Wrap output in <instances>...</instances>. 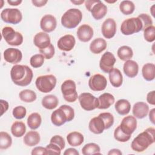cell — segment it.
Returning <instances> with one entry per match:
<instances>
[{"label":"cell","instance_id":"obj_1","mask_svg":"<svg viewBox=\"0 0 155 155\" xmlns=\"http://www.w3.org/2000/svg\"><path fill=\"white\" fill-rule=\"evenodd\" d=\"M10 77L13 83L18 86L28 85L33 79L32 70L26 65H15L10 70Z\"/></svg>","mask_w":155,"mask_h":155},{"label":"cell","instance_id":"obj_2","mask_svg":"<svg viewBox=\"0 0 155 155\" xmlns=\"http://www.w3.org/2000/svg\"><path fill=\"white\" fill-rule=\"evenodd\" d=\"M155 142V129L149 127L139 134L132 141L131 147L136 152H143Z\"/></svg>","mask_w":155,"mask_h":155},{"label":"cell","instance_id":"obj_3","mask_svg":"<svg viewBox=\"0 0 155 155\" xmlns=\"http://www.w3.org/2000/svg\"><path fill=\"white\" fill-rule=\"evenodd\" d=\"M74 117V109L69 105H62L51 113V121L55 126L59 127L66 122L71 121Z\"/></svg>","mask_w":155,"mask_h":155},{"label":"cell","instance_id":"obj_4","mask_svg":"<svg viewBox=\"0 0 155 155\" xmlns=\"http://www.w3.org/2000/svg\"><path fill=\"white\" fill-rule=\"evenodd\" d=\"M82 19V13L78 8H70L67 10L61 17L62 25L68 29L76 28Z\"/></svg>","mask_w":155,"mask_h":155},{"label":"cell","instance_id":"obj_5","mask_svg":"<svg viewBox=\"0 0 155 155\" xmlns=\"http://www.w3.org/2000/svg\"><path fill=\"white\" fill-rule=\"evenodd\" d=\"M86 8L91 12L92 16L96 20L103 18L107 13V6L99 0H87L85 1Z\"/></svg>","mask_w":155,"mask_h":155},{"label":"cell","instance_id":"obj_6","mask_svg":"<svg viewBox=\"0 0 155 155\" xmlns=\"http://www.w3.org/2000/svg\"><path fill=\"white\" fill-rule=\"evenodd\" d=\"M56 78L53 74H47L38 76L35 81L37 89L44 93L51 91L56 85Z\"/></svg>","mask_w":155,"mask_h":155},{"label":"cell","instance_id":"obj_7","mask_svg":"<svg viewBox=\"0 0 155 155\" xmlns=\"http://www.w3.org/2000/svg\"><path fill=\"white\" fill-rule=\"evenodd\" d=\"M143 26L138 18H131L124 20L120 26L121 33L124 35H131L142 30Z\"/></svg>","mask_w":155,"mask_h":155},{"label":"cell","instance_id":"obj_8","mask_svg":"<svg viewBox=\"0 0 155 155\" xmlns=\"http://www.w3.org/2000/svg\"><path fill=\"white\" fill-rule=\"evenodd\" d=\"M2 36L5 42L12 46H18L23 42V36L11 27H4L2 30Z\"/></svg>","mask_w":155,"mask_h":155},{"label":"cell","instance_id":"obj_9","mask_svg":"<svg viewBox=\"0 0 155 155\" xmlns=\"http://www.w3.org/2000/svg\"><path fill=\"white\" fill-rule=\"evenodd\" d=\"M61 91L64 99L68 102H74L78 98L76 85L73 80H65L61 85Z\"/></svg>","mask_w":155,"mask_h":155},{"label":"cell","instance_id":"obj_10","mask_svg":"<svg viewBox=\"0 0 155 155\" xmlns=\"http://www.w3.org/2000/svg\"><path fill=\"white\" fill-rule=\"evenodd\" d=\"M1 19L8 24H18L22 19L21 11L18 8H5L1 13Z\"/></svg>","mask_w":155,"mask_h":155},{"label":"cell","instance_id":"obj_11","mask_svg":"<svg viewBox=\"0 0 155 155\" xmlns=\"http://www.w3.org/2000/svg\"><path fill=\"white\" fill-rule=\"evenodd\" d=\"M81 107L86 111H91L99 106L98 99L90 93H82L78 96Z\"/></svg>","mask_w":155,"mask_h":155},{"label":"cell","instance_id":"obj_12","mask_svg":"<svg viewBox=\"0 0 155 155\" xmlns=\"http://www.w3.org/2000/svg\"><path fill=\"white\" fill-rule=\"evenodd\" d=\"M107 81L105 77L101 74H96L91 76L88 81L90 88L94 91H100L105 89Z\"/></svg>","mask_w":155,"mask_h":155},{"label":"cell","instance_id":"obj_13","mask_svg":"<svg viewBox=\"0 0 155 155\" xmlns=\"http://www.w3.org/2000/svg\"><path fill=\"white\" fill-rule=\"evenodd\" d=\"M116 58L113 53L110 51L104 53L99 61V67L102 71L109 73L113 69L116 63Z\"/></svg>","mask_w":155,"mask_h":155},{"label":"cell","instance_id":"obj_14","mask_svg":"<svg viewBox=\"0 0 155 155\" xmlns=\"http://www.w3.org/2000/svg\"><path fill=\"white\" fill-rule=\"evenodd\" d=\"M119 126L124 133L131 136L137 128V120L134 116H125L122 120Z\"/></svg>","mask_w":155,"mask_h":155},{"label":"cell","instance_id":"obj_15","mask_svg":"<svg viewBox=\"0 0 155 155\" xmlns=\"http://www.w3.org/2000/svg\"><path fill=\"white\" fill-rule=\"evenodd\" d=\"M101 31L104 37L107 39H111L114 37L116 32L115 21L112 18H107L102 25Z\"/></svg>","mask_w":155,"mask_h":155},{"label":"cell","instance_id":"obj_16","mask_svg":"<svg viewBox=\"0 0 155 155\" xmlns=\"http://www.w3.org/2000/svg\"><path fill=\"white\" fill-rule=\"evenodd\" d=\"M57 25L56 18L51 15H45L41 19L40 27L45 33H50L54 31Z\"/></svg>","mask_w":155,"mask_h":155},{"label":"cell","instance_id":"obj_17","mask_svg":"<svg viewBox=\"0 0 155 155\" xmlns=\"http://www.w3.org/2000/svg\"><path fill=\"white\" fill-rule=\"evenodd\" d=\"M76 40L71 35H65L61 37L57 43L58 48L64 51H70L74 47Z\"/></svg>","mask_w":155,"mask_h":155},{"label":"cell","instance_id":"obj_18","mask_svg":"<svg viewBox=\"0 0 155 155\" xmlns=\"http://www.w3.org/2000/svg\"><path fill=\"white\" fill-rule=\"evenodd\" d=\"M22 54L21 50L15 48H8L4 52V60L10 64H15L22 60Z\"/></svg>","mask_w":155,"mask_h":155},{"label":"cell","instance_id":"obj_19","mask_svg":"<svg viewBox=\"0 0 155 155\" xmlns=\"http://www.w3.org/2000/svg\"><path fill=\"white\" fill-rule=\"evenodd\" d=\"M93 29L88 24H82L77 30V36L79 41L87 42L91 40L93 36Z\"/></svg>","mask_w":155,"mask_h":155},{"label":"cell","instance_id":"obj_20","mask_svg":"<svg viewBox=\"0 0 155 155\" xmlns=\"http://www.w3.org/2000/svg\"><path fill=\"white\" fill-rule=\"evenodd\" d=\"M88 128L91 132L99 134L103 133L105 130V124L103 119L98 116L92 118L89 122Z\"/></svg>","mask_w":155,"mask_h":155},{"label":"cell","instance_id":"obj_21","mask_svg":"<svg viewBox=\"0 0 155 155\" xmlns=\"http://www.w3.org/2000/svg\"><path fill=\"white\" fill-rule=\"evenodd\" d=\"M33 43L39 49L47 47L51 44L49 35L44 31L39 32L35 35L33 38Z\"/></svg>","mask_w":155,"mask_h":155},{"label":"cell","instance_id":"obj_22","mask_svg":"<svg viewBox=\"0 0 155 155\" xmlns=\"http://www.w3.org/2000/svg\"><path fill=\"white\" fill-rule=\"evenodd\" d=\"M149 111L148 105L143 102H137L134 104L133 107V114L134 116L138 119L145 117Z\"/></svg>","mask_w":155,"mask_h":155},{"label":"cell","instance_id":"obj_23","mask_svg":"<svg viewBox=\"0 0 155 155\" xmlns=\"http://www.w3.org/2000/svg\"><path fill=\"white\" fill-rule=\"evenodd\" d=\"M124 72L127 76L130 78L136 77L139 71V65L137 63L133 60H127L123 66Z\"/></svg>","mask_w":155,"mask_h":155},{"label":"cell","instance_id":"obj_24","mask_svg":"<svg viewBox=\"0 0 155 155\" xmlns=\"http://www.w3.org/2000/svg\"><path fill=\"white\" fill-rule=\"evenodd\" d=\"M106 41L101 38L94 39L90 44V50L92 53L99 54L107 48Z\"/></svg>","mask_w":155,"mask_h":155},{"label":"cell","instance_id":"obj_25","mask_svg":"<svg viewBox=\"0 0 155 155\" xmlns=\"http://www.w3.org/2000/svg\"><path fill=\"white\" fill-rule=\"evenodd\" d=\"M97 99L99 101V106L97 108L99 109L108 108L114 104L115 101L113 95L108 93H105L101 94Z\"/></svg>","mask_w":155,"mask_h":155},{"label":"cell","instance_id":"obj_26","mask_svg":"<svg viewBox=\"0 0 155 155\" xmlns=\"http://www.w3.org/2000/svg\"><path fill=\"white\" fill-rule=\"evenodd\" d=\"M109 79L112 86L116 88L120 87L123 82V77L120 71L118 68H113L109 73Z\"/></svg>","mask_w":155,"mask_h":155},{"label":"cell","instance_id":"obj_27","mask_svg":"<svg viewBox=\"0 0 155 155\" xmlns=\"http://www.w3.org/2000/svg\"><path fill=\"white\" fill-rule=\"evenodd\" d=\"M68 143L71 147H78L81 145L84 140L82 134L78 131H73L68 133L67 136Z\"/></svg>","mask_w":155,"mask_h":155},{"label":"cell","instance_id":"obj_28","mask_svg":"<svg viewBox=\"0 0 155 155\" xmlns=\"http://www.w3.org/2000/svg\"><path fill=\"white\" fill-rule=\"evenodd\" d=\"M114 108L118 114L122 116H125L129 113L131 109V104L128 100L122 99L118 100L116 102Z\"/></svg>","mask_w":155,"mask_h":155},{"label":"cell","instance_id":"obj_29","mask_svg":"<svg viewBox=\"0 0 155 155\" xmlns=\"http://www.w3.org/2000/svg\"><path fill=\"white\" fill-rule=\"evenodd\" d=\"M24 143L28 147H33L38 145L40 142V135L35 131H30L24 137Z\"/></svg>","mask_w":155,"mask_h":155},{"label":"cell","instance_id":"obj_30","mask_svg":"<svg viewBox=\"0 0 155 155\" xmlns=\"http://www.w3.org/2000/svg\"><path fill=\"white\" fill-rule=\"evenodd\" d=\"M42 105L46 109L53 110L57 107L59 104L58 97L53 94L45 96L42 99Z\"/></svg>","mask_w":155,"mask_h":155},{"label":"cell","instance_id":"obj_31","mask_svg":"<svg viewBox=\"0 0 155 155\" xmlns=\"http://www.w3.org/2000/svg\"><path fill=\"white\" fill-rule=\"evenodd\" d=\"M142 73L143 78L147 81L154 80L155 78V65L152 63H147L142 67Z\"/></svg>","mask_w":155,"mask_h":155},{"label":"cell","instance_id":"obj_32","mask_svg":"<svg viewBox=\"0 0 155 155\" xmlns=\"http://www.w3.org/2000/svg\"><path fill=\"white\" fill-rule=\"evenodd\" d=\"M28 127L31 130H36L38 128L42 122V118L41 115L38 113H33L30 114L27 120Z\"/></svg>","mask_w":155,"mask_h":155},{"label":"cell","instance_id":"obj_33","mask_svg":"<svg viewBox=\"0 0 155 155\" xmlns=\"http://www.w3.org/2000/svg\"><path fill=\"white\" fill-rule=\"evenodd\" d=\"M26 131V127L21 121L15 122L11 127V132L16 137H21L24 135Z\"/></svg>","mask_w":155,"mask_h":155},{"label":"cell","instance_id":"obj_34","mask_svg":"<svg viewBox=\"0 0 155 155\" xmlns=\"http://www.w3.org/2000/svg\"><path fill=\"white\" fill-rule=\"evenodd\" d=\"M117 54L120 60L126 61L130 60L133 57V51L131 47L127 45H123L118 48Z\"/></svg>","mask_w":155,"mask_h":155},{"label":"cell","instance_id":"obj_35","mask_svg":"<svg viewBox=\"0 0 155 155\" xmlns=\"http://www.w3.org/2000/svg\"><path fill=\"white\" fill-rule=\"evenodd\" d=\"M82 153L84 155L101 154V148L95 143H88L85 144L82 148Z\"/></svg>","mask_w":155,"mask_h":155},{"label":"cell","instance_id":"obj_36","mask_svg":"<svg viewBox=\"0 0 155 155\" xmlns=\"http://www.w3.org/2000/svg\"><path fill=\"white\" fill-rule=\"evenodd\" d=\"M19 96L22 101L27 103L34 102L37 97L36 93L34 91L29 89L22 90L19 93Z\"/></svg>","mask_w":155,"mask_h":155},{"label":"cell","instance_id":"obj_37","mask_svg":"<svg viewBox=\"0 0 155 155\" xmlns=\"http://www.w3.org/2000/svg\"><path fill=\"white\" fill-rule=\"evenodd\" d=\"M119 9L124 15H129L134 12L135 5L131 1H123L120 3Z\"/></svg>","mask_w":155,"mask_h":155},{"label":"cell","instance_id":"obj_38","mask_svg":"<svg viewBox=\"0 0 155 155\" xmlns=\"http://www.w3.org/2000/svg\"><path fill=\"white\" fill-rule=\"evenodd\" d=\"M12 139L11 136L4 131L0 132V148L1 150H6L11 147Z\"/></svg>","mask_w":155,"mask_h":155},{"label":"cell","instance_id":"obj_39","mask_svg":"<svg viewBox=\"0 0 155 155\" xmlns=\"http://www.w3.org/2000/svg\"><path fill=\"white\" fill-rule=\"evenodd\" d=\"M45 58L41 54H36L32 56L30 59V64L33 68H39L44 64Z\"/></svg>","mask_w":155,"mask_h":155},{"label":"cell","instance_id":"obj_40","mask_svg":"<svg viewBox=\"0 0 155 155\" xmlns=\"http://www.w3.org/2000/svg\"><path fill=\"white\" fill-rule=\"evenodd\" d=\"M114 137L116 140L119 142H125L129 140V139L131 137V136L124 133L120 129V126L119 125L118 127H116L114 131Z\"/></svg>","mask_w":155,"mask_h":155},{"label":"cell","instance_id":"obj_41","mask_svg":"<svg viewBox=\"0 0 155 155\" xmlns=\"http://www.w3.org/2000/svg\"><path fill=\"white\" fill-rule=\"evenodd\" d=\"M39 51L41 54L44 56L45 59H50L54 55V47L52 44H50L48 46L45 48L39 49Z\"/></svg>","mask_w":155,"mask_h":155},{"label":"cell","instance_id":"obj_42","mask_svg":"<svg viewBox=\"0 0 155 155\" xmlns=\"http://www.w3.org/2000/svg\"><path fill=\"white\" fill-rule=\"evenodd\" d=\"M143 36L147 42H153L155 39V27L151 25L146 28L143 30Z\"/></svg>","mask_w":155,"mask_h":155},{"label":"cell","instance_id":"obj_43","mask_svg":"<svg viewBox=\"0 0 155 155\" xmlns=\"http://www.w3.org/2000/svg\"><path fill=\"white\" fill-rule=\"evenodd\" d=\"M99 116H101L105 124V130L110 128L114 123V117L112 114L110 113L105 112V113H101L99 114Z\"/></svg>","mask_w":155,"mask_h":155},{"label":"cell","instance_id":"obj_44","mask_svg":"<svg viewBox=\"0 0 155 155\" xmlns=\"http://www.w3.org/2000/svg\"><path fill=\"white\" fill-rule=\"evenodd\" d=\"M12 114L15 118L17 119H21L25 116L27 114V110L23 106H17L13 108Z\"/></svg>","mask_w":155,"mask_h":155},{"label":"cell","instance_id":"obj_45","mask_svg":"<svg viewBox=\"0 0 155 155\" xmlns=\"http://www.w3.org/2000/svg\"><path fill=\"white\" fill-rule=\"evenodd\" d=\"M137 17L140 19L142 22V26H143L142 30H144L146 28L153 25L152 19L151 18L150 16H149L148 14L142 13V14H140Z\"/></svg>","mask_w":155,"mask_h":155},{"label":"cell","instance_id":"obj_46","mask_svg":"<svg viewBox=\"0 0 155 155\" xmlns=\"http://www.w3.org/2000/svg\"><path fill=\"white\" fill-rule=\"evenodd\" d=\"M50 142L54 143L56 145L59 146L62 150L65 148V140H64V138L62 136H61L60 135H54V136H53L51 138V139L50 140Z\"/></svg>","mask_w":155,"mask_h":155},{"label":"cell","instance_id":"obj_47","mask_svg":"<svg viewBox=\"0 0 155 155\" xmlns=\"http://www.w3.org/2000/svg\"><path fill=\"white\" fill-rule=\"evenodd\" d=\"M46 149L48 152L49 154H57L60 155L61 153V149L58 145L54 143H50L46 146Z\"/></svg>","mask_w":155,"mask_h":155},{"label":"cell","instance_id":"obj_48","mask_svg":"<svg viewBox=\"0 0 155 155\" xmlns=\"http://www.w3.org/2000/svg\"><path fill=\"white\" fill-rule=\"evenodd\" d=\"M31 154L32 155H36V154L47 155V154H49L46 148H44L42 147H36L34 148L32 150Z\"/></svg>","mask_w":155,"mask_h":155},{"label":"cell","instance_id":"obj_49","mask_svg":"<svg viewBox=\"0 0 155 155\" xmlns=\"http://www.w3.org/2000/svg\"><path fill=\"white\" fill-rule=\"evenodd\" d=\"M147 101L151 105H155V91L149 92L147 96Z\"/></svg>","mask_w":155,"mask_h":155},{"label":"cell","instance_id":"obj_50","mask_svg":"<svg viewBox=\"0 0 155 155\" xmlns=\"http://www.w3.org/2000/svg\"><path fill=\"white\" fill-rule=\"evenodd\" d=\"M0 103H1V116H2L4 113H5L7 110L8 109V103L5 101L1 99L0 100Z\"/></svg>","mask_w":155,"mask_h":155},{"label":"cell","instance_id":"obj_51","mask_svg":"<svg viewBox=\"0 0 155 155\" xmlns=\"http://www.w3.org/2000/svg\"><path fill=\"white\" fill-rule=\"evenodd\" d=\"M47 0H32L31 2L32 4L38 7H41L42 6H44L47 3Z\"/></svg>","mask_w":155,"mask_h":155},{"label":"cell","instance_id":"obj_52","mask_svg":"<svg viewBox=\"0 0 155 155\" xmlns=\"http://www.w3.org/2000/svg\"><path fill=\"white\" fill-rule=\"evenodd\" d=\"M64 155H79V152L73 148H67L64 153Z\"/></svg>","mask_w":155,"mask_h":155},{"label":"cell","instance_id":"obj_53","mask_svg":"<svg viewBox=\"0 0 155 155\" xmlns=\"http://www.w3.org/2000/svg\"><path fill=\"white\" fill-rule=\"evenodd\" d=\"M122 153L119 149H112L108 153V155H121Z\"/></svg>","mask_w":155,"mask_h":155},{"label":"cell","instance_id":"obj_54","mask_svg":"<svg viewBox=\"0 0 155 155\" xmlns=\"http://www.w3.org/2000/svg\"><path fill=\"white\" fill-rule=\"evenodd\" d=\"M154 112H155V109L153 108L152 110H150V113H149V119L150 120V121L154 124L155 122H154Z\"/></svg>","mask_w":155,"mask_h":155},{"label":"cell","instance_id":"obj_55","mask_svg":"<svg viewBox=\"0 0 155 155\" xmlns=\"http://www.w3.org/2000/svg\"><path fill=\"white\" fill-rule=\"evenodd\" d=\"M8 4H9L11 5H15L17 6L18 5H19L21 2L22 1L21 0H16V1H12V0H8L7 1Z\"/></svg>","mask_w":155,"mask_h":155},{"label":"cell","instance_id":"obj_56","mask_svg":"<svg viewBox=\"0 0 155 155\" xmlns=\"http://www.w3.org/2000/svg\"><path fill=\"white\" fill-rule=\"evenodd\" d=\"M85 1L84 0H80V1H71V2L75 5H81L82 3H84Z\"/></svg>","mask_w":155,"mask_h":155}]
</instances>
